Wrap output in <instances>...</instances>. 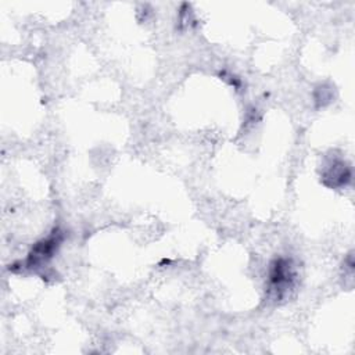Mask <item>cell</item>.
<instances>
[{
	"label": "cell",
	"instance_id": "cell-1",
	"mask_svg": "<svg viewBox=\"0 0 355 355\" xmlns=\"http://www.w3.org/2000/svg\"><path fill=\"white\" fill-rule=\"evenodd\" d=\"M294 277H295V273L288 259L279 258L270 263L269 284L272 290L276 293L277 298H282L283 294L293 286Z\"/></svg>",
	"mask_w": 355,
	"mask_h": 355
}]
</instances>
